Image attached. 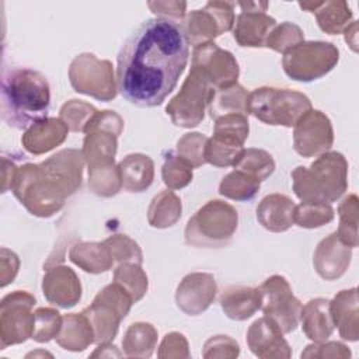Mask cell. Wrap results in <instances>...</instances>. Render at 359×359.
Segmentation results:
<instances>
[{"label":"cell","mask_w":359,"mask_h":359,"mask_svg":"<svg viewBox=\"0 0 359 359\" xmlns=\"http://www.w3.org/2000/svg\"><path fill=\"white\" fill-rule=\"evenodd\" d=\"M259 187L261 181L234 170L222 180L219 194L233 201H250L257 195Z\"/></svg>","instance_id":"d590c367"},{"label":"cell","mask_w":359,"mask_h":359,"mask_svg":"<svg viewBox=\"0 0 359 359\" xmlns=\"http://www.w3.org/2000/svg\"><path fill=\"white\" fill-rule=\"evenodd\" d=\"M114 282L121 285L132 296L133 303H137L149 287L147 275L142 269V265L133 262L119 264L114 272Z\"/></svg>","instance_id":"8d00e7d4"},{"label":"cell","mask_w":359,"mask_h":359,"mask_svg":"<svg viewBox=\"0 0 359 359\" xmlns=\"http://www.w3.org/2000/svg\"><path fill=\"white\" fill-rule=\"evenodd\" d=\"M330 311L334 327L345 341H358L359 338V310L356 287L341 290L330 300Z\"/></svg>","instance_id":"7402d4cb"},{"label":"cell","mask_w":359,"mask_h":359,"mask_svg":"<svg viewBox=\"0 0 359 359\" xmlns=\"http://www.w3.org/2000/svg\"><path fill=\"white\" fill-rule=\"evenodd\" d=\"M104 243L108 245L111 255L114 258V262L123 264V262H133L142 265L143 262V254L139 247V244L128 237L126 234H114L104 240Z\"/></svg>","instance_id":"7dc6e473"},{"label":"cell","mask_w":359,"mask_h":359,"mask_svg":"<svg viewBox=\"0 0 359 359\" xmlns=\"http://www.w3.org/2000/svg\"><path fill=\"white\" fill-rule=\"evenodd\" d=\"M351 258L352 248L344 244L337 233H331L318 243L313 255V265L323 279L335 280L346 272Z\"/></svg>","instance_id":"ffe728a7"},{"label":"cell","mask_w":359,"mask_h":359,"mask_svg":"<svg viewBox=\"0 0 359 359\" xmlns=\"http://www.w3.org/2000/svg\"><path fill=\"white\" fill-rule=\"evenodd\" d=\"M36 355H45V356H52L50 353H48V352H31V353H28L27 355V358H29V356H36Z\"/></svg>","instance_id":"680465c9"},{"label":"cell","mask_w":359,"mask_h":359,"mask_svg":"<svg viewBox=\"0 0 359 359\" xmlns=\"http://www.w3.org/2000/svg\"><path fill=\"white\" fill-rule=\"evenodd\" d=\"M243 149L244 147L237 143L212 136L210 139H208L206 143L205 158L206 163L215 167H229L234 164L236 158L238 157Z\"/></svg>","instance_id":"f6af8a7d"},{"label":"cell","mask_w":359,"mask_h":359,"mask_svg":"<svg viewBox=\"0 0 359 359\" xmlns=\"http://www.w3.org/2000/svg\"><path fill=\"white\" fill-rule=\"evenodd\" d=\"M241 13L236 17L233 36L243 48H262L271 31L276 27V20L265 11L266 1H240Z\"/></svg>","instance_id":"2e32d148"},{"label":"cell","mask_w":359,"mask_h":359,"mask_svg":"<svg viewBox=\"0 0 359 359\" xmlns=\"http://www.w3.org/2000/svg\"><path fill=\"white\" fill-rule=\"evenodd\" d=\"M339 60V50L331 42L303 41L282 57L285 73L296 81H313L330 73Z\"/></svg>","instance_id":"ba28073f"},{"label":"cell","mask_w":359,"mask_h":359,"mask_svg":"<svg viewBox=\"0 0 359 359\" xmlns=\"http://www.w3.org/2000/svg\"><path fill=\"white\" fill-rule=\"evenodd\" d=\"M45 299L62 309H70L81 299V283L76 272L66 265L48 268L42 279Z\"/></svg>","instance_id":"d6986e66"},{"label":"cell","mask_w":359,"mask_h":359,"mask_svg":"<svg viewBox=\"0 0 359 359\" xmlns=\"http://www.w3.org/2000/svg\"><path fill=\"white\" fill-rule=\"evenodd\" d=\"M215 88L208 79L195 67H191L180 91L165 107L172 123L180 128H195L203 116Z\"/></svg>","instance_id":"9c48e42d"},{"label":"cell","mask_w":359,"mask_h":359,"mask_svg":"<svg viewBox=\"0 0 359 359\" xmlns=\"http://www.w3.org/2000/svg\"><path fill=\"white\" fill-rule=\"evenodd\" d=\"M191 67L198 69L215 90L226 88L237 83L240 69L236 57L215 42L194 48Z\"/></svg>","instance_id":"5bb4252c"},{"label":"cell","mask_w":359,"mask_h":359,"mask_svg":"<svg viewBox=\"0 0 359 359\" xmlns=\"http://www.w3.org/2000/svg\"><path fill=\"white\" fill-rule=\"evenodd\" d=\"M248 114L258 121L292 128L311 109L309 97L300 91L278 87H258L248 93Z\"/></svg>","instance_id":"8992f818"},{"label":"cell","mask_w":359,"mask_h":359,"mask_svg":"<svg viewBox=\"0 0 359 359\" xmlns=\"http://www.w3.org/2000/svg\"><path fill=\"white\" fill-rule=\"evenodd\" d=\"M345 34V42L352 48V50L356 52V45H358V41H356V34H358V22L356 21H352L344 31Z\"/></svg>","instance_id":"6f0895ef"},{"label":"cell","mask_w":359,"mask_h":359,"mask_svg":"<svg viewBox=\"0 0 359 359\" xmlns=\"http://www.w3.org/2000/svg\"><path fill=\"white\" fill-rule=\"evenodd\" d=\"M69 80L74 91L104 102L112 101L118 94L112 63L93 53H80L72 60Z\"/></svg>","instance_id":"30bf717a"},{"label":"cell","mask_w":359,"mask_h":359,"mask_svg":"<svg viewBox=\"0 0 359 359\" xmlns=\"http://www.w3.org/2000/svg\"><path fill=\"white\" fill-rule=\"evenodd\" d=\"M88 187L98 196L109 198L116 195L122 188L118 165L114 163L88 168Z\"/></svg>","instance_id":"74e56055"},{"label":"cell","mask_w":359,"mask_h":359,"mask_svg":"<svg viewBox=\"0 0 359 359\" xmlns=\"http://www.w3.org/2000/svg\"><path fill=\"white\" fill-rule=\"evenodd\" d=\"M35 297L25 290H15L0 302V349L25 342L32 337Z\"/></svg>","instance_id":"7c38bea8"},{"label":"cell","mask_w":359,"mask_h":359,"mask_svg":"<svg viewBox=\"0 0 359 359\" xmlns=\"http://www.w3.org/2000/svg\"><path fill=\"white\" fill-rule=\"evenodd\" d=\"M234 170L257 178L258 181L266 180L275 171V160L262 149H243L233 164Z\"/></svg>","instance_id":"836d02e7"},{"label":"cell","mask_w":359,"mask_h":359,"mask_svg":"<svg viewBox=\"0 0 359 359\" xmlns=\"http://www.w3.org/2000/svg\"><path fill=\"white\" fill-rule=\"evenodd\" d=\"M248 93L238 83L215 90L208 104L212 119H217L229 114H243L248 116Z\"/></svg>","instance_id":"4dcf8cb0"},{"label":"cell","mask_w":359,"mask_h":359,"mask_svg":"<svg viewBox=\"0 0 359 359\" xmlns=\"http://www.w3.org/2000/svg\"><path fill=\"white\" fill-rule=\"evenodd\" d=\"M84 163L81 150L63 149L39 164H22L11 191L31 215L50 217L80 188Z\"/></svg>","instance_id":"7a4b0ae2"},{"label":"cell","mask_w":359,"mask_h":359,"mask_svg":"<svg viewBox=\"0 0 359 359\" xmlns=\"http://www.w3.org/2000/svg\"><path fill=\"white\" fill-rule=\"evenodd\" d=\"M157 344V330L150 323H133L125 332L122 348L129 358H150Z\"/></svg>","instance_id":"d6a6232c"},{"label":"cell","mask_w":359,"mask_h":359,"mask_svg":"<svg viewBox=\"0 0 359 359\" xmlns=\"http://www.w3.org/2000/svg\"><path fill=\"white\" fill-rule=\"evenodd\" d=\"M67 133L69 128L60 118H45L25 130L21 143L27 151L39 156L62 144Z\"/></svg>","instance_id":"44dd1931"},{"label":"cell","mask_w":359,"mask_h":359,"mask_svg":"<svg viewBox=\"0 0 359 359\" xmlns=\"http://www.w3.org/2000/svg\"><path fill=\"white\" fill-rule=\"evenodd\" d=\"M240 353L238 344L227 335L210 337L203 345V358H237Z\"/></svg>","instance_id":"c3c4849f"},{"label":"cell","mask_w":359,"mask_h":359,"mask_svg":"<svg viewBox=\"0 0 359 359\" xmlns=\"http://www.w3.org/2000/svg\"><path fill=\"white\" fill-rule=\"evenodd\" d=\"M116 139L118 136L108 130H91L86 133L81 151L88 168L115 163Z\"/></svg>","instance_id":"f546056e"},{"label":"cell","mask_w":359,"mask_h":359,"mask_svg":"<svg viewBox=\"0 0 359 359\" xmlns=\"http://www.w3.org/2000/svg\"><path fill=\"white\" fill-rule=\"evenodd\" d=\"M302 358H351V351L346 345L332 341V342H320L306 346L300 355Z\"/></svg>","instance_id":"816d5d0a"},{"label":"cell","mask_w":359,"mask_h":359,"mask_svg":"<svg viewBox=\"0 0 359 359\" xmlns=\"http://www.w3.org/2000/svg\"><path fill=\"white\" fill-rule=\"evenodd\" d=\"M0 286L4 287L8 283H11L14 280V278L17 276L18 268H20V259L17 257L15 252L7 250V248H1V255H0Z\"/></svg>","instance_id":"db71d44e"},{"label":"cell","mask_w":359,"mask_h":359,"mask_svg":"<svg viewBox=\"0 0 359 359\" xmlns=\"http://www.w3.org/2000/svg\"><path fill=\"white\" fill-rule=\"evenodd\" d=\"M332 125L324 112L311 108L296 122L293 149L302 157H318L327 153L332 147Z\"/></svg>","instance_id":"9a60e30c"},{"label":"cell","mask_w":359,"mask_h":359,"mask_svg":"<svg viewBox=\"0 0 359 359\" xmlns=\"http://www.w3.org/2000/svg\"><path fill=\"white\" fill-rule=\"evenodd\" d=\"M91 130H108L119 136L123 130V119L115 111H98L88 122L84 133Z\"/></svg>","instance_id":"f907efd6"},{"label":"cell","mask_w":359,"mask_h":359,"mask_svg":"<svg viewBox=\"0 0 359 359\" xmlns=\"http://www.w3.org/2000/svg\"><path fill=\"white\" fill-rule=\"evenodd\" d=\"M157 356L158 358H189L187 338L177 331L165 334V337L163 338L158 346Z\"/></svg>","instance_id":"681fc988"},{"label":"cell","mask_w":359,"mask_h":359,"mask_svg":"<svg viewBox=\"0 0 359 359\" xmlns=\"http://www.w3.org/2000/svg\"><path fill=\"white\" fill-rule=\"evenodd\" d=\"M50 88L46 77L28 67L3 70L1 119L14 129H28L46 118Z\"/></svg>","instance_id":"3957f363"},{"label":"cell","mask_w":359,"mask_h":359,"mask_svg":"<svg viewBox=\"0 0 359 359\" xmlns=\"http://www.w3.org/2000/svg\"><path fill=\"white\" fill-rule=\"evenodd\" d=\"M189 56V42L178 22L149 18L118 53L116 88L130 104L157 107L175 88Z\"/></svg>","instance_id":"6da1fadb"},{"label":"cell","mask_w":359,"mask_h":359,"mask_svg":"<svg viewBox=\"0 0 359 359\" xmlns=\"http://www.w3.org/2000/svg\"><path fill=\"white\" fill-rule=\"evenodd\" d=\"M303 41H304L303 29L290 21H285L280 25H276L271 31V34L266 38L265 46L285 55L287 50L297 46Z\"/></svg>","instance_id":"ee69618b"},{"label":"cell","mask_w":359,"mask_h":359,"mask_svg":"<svg viewBox=\"0 0 359 359\" xmlns=\"http://www.w3.org/2000/svg\"><path fill=\"white\" fill-rule=\"evenodd\" d=\"M192 170L194 167L188 161H185L177 153L170 151L165 156L161 177L168 189H181L192 181Z\"/></svg>","instance_id":"ab89813d"},{"label":"cell","mask_w":359,"mask_h":359,"mask_svg":"<svg viewBox=\"0 0 359 359\" xmlns=\"http://www.w3.org/2000/svg\"><path fill=\"white\" fill-rule=\"evenodd\" d=\"M208 139L209 137L198 132L185 133L177 142V154L182 157L185 161H188L194 168L202 167L203 164H206L205 149Z\"/></svg>","instance_id":"bcb514c9"},{"label":"cell","mask_w":359,"mask_h":359,"mask_svg":"<svg viewBox=\"0 0 359 359\" xmlns=\"http://www.w3.org/2000/svg\"><path fill=\"white\" fill-rule=\"evenodd\" d=\"M149 8L157 15V18L178 22L187 17V3L168 0V1H149Z\"/></svg>","instance_id":"f5cc1de1"},{"label":"cell","mask_w":359,"mask_h":359,"mask_svg":"<svg viewBox=\"0 0 359 359\" xmlns=\"http://www.w3.org/2000/svg\"><path fill=\"white\" fill-rule=\"evenodd\" d=\"M98 112V109L81 100H70L60 108V119L67 125L72 132H83L86 130L88 122Z\"/></svg>","instance_id":"b9f144b4"},{"label":"cell","mask_w":359,"mask_h":359,"mask_svg":"<svg viewBox=\"0 0 359 359\" xmlns=\"http://www.w3.org/2000/svg\"><path fill=\"white\" fill-rule=\"evenodd\" d=\"M250 125L247 115L243 114H229L215 119L213 136L220 137L240 146H244V142L248 137Z\"/></svg>","instance_id":"f35d334b"},{"label":"cell","mask_w":359,"mask_h":359,"mask_svg":"<svg viewBox=\"0 0 359 359\" xmlns=\"http://www.w3.org/2000/svg\"><path fill=\"white\" fill-rule=\"evenodd\" d=\"M299 7L313 13L321 31L330 35H338L352 22V11L344 0L330 1H300Z\"/></svg>","instance_id":"cb8c5ba5"},{"label":"cell","mask_w":359,"mask_h":359,"mask_svg":"<svg viewBox=\"0 0 359 359\" xmlns=\"http://www.w3.org/2000/svg\"><path fill=\"white\" fill-rule=\"evenodd\" d=\"M294 202L283 194L266 195L257 206V220L273 233L286 231L294 224Z\"/></svg>","instance_id":"603a6c76"},{"label":"cell","mask_w":359,"mask_h":359,"mask_svg":"<svg viewBox=\"0 0 359 359\" xmlns=\"http://www.w3.org/2000/svg\"><path fill=\"white\" fill-rule=\"evenodd\" d=\"M237 224L236 208L220 199H212L188 220L185 243L199 248L224 247L233 238Z\"/></svg>","instance_id":"5b68a950"},{"label":"cell","mask_w":359,"mask_h":359,"mask_svg":"<svg viewBox=\"0 0 359 359\" xmlns=\"http://www.w3.org/2000/svg\"><path fill=\"white\" fill-rule=\"evenodd\" d=\"M56 342L72 352H81L94 344V332L87 317L83 313L65 314Z\"/></svg>","instance_id":"f1b7e54d"},{"label":"cell","mask_w":359,"mask_h":359,"mask_svg":"<svg viewBox=\"0 0 359 359\" xmlns=\"http://www.w3.org/2000/svg\"><path fill=\"white\" fill-rule=\"evenodd\" d=\"M293 191L302 202H337L348 188V161L338 151L320 154L310 167L292 171Z\"/></svg>","instance_id":"277c9868"},{"label":"cell","mask_w":359,"mask_h":359,"mask_svg":"<svg viewBox=\"0 0 359 359\" xmlns=\"http://www.w3.org/2000/svg\"><path fill=\"white\" fill-rule=\"evenodd\" d=\"M1 161H3V187H1V191L6 192L8 188L13 187L15 172H17L18 167H15V164L13 161L7 160L6 157H3Z\"/></svg>","instance_id":"11a10c76"},{"label":"cell","mask_w":359,"mask_h":359,"mask_svg":"<svg viewBox=\"0 0 359 359\" xmlns=\"http://www.w3.org/2000/svg\"><path fill=\"white\" fill-rule=\"evenodd\" d=\"M216 292L217 285L212 273H188L177 286L175 303L187 316H199L213 303Z\"/></svg>","instance_id":"e0dca14e"},{"label":"cell","mask_w":359,"mask_h":359,"mask_svg":"<svg viewBox=\"0 0 359 359\" xmlns=\"http://www.w3.org/2000/svg\"><path fill=\"white\" fill-rule=\"evenodd\" d=\"M303 332L316 344L327 341L334 331V321L330 311V300L317 297L309 300L300 313Z\"/></svg>","instance_id":"484cf974"},{"label":"cell","mask_w":359,"mask_h":359,"mask_svg":"<svg viewBox=\"0 0 359 359\" xmlns=\"http://www.w3.org/2000/svg\"><path fill=\"white\" fill-rule=\"evenodd\" d=\"M334 219V209L330 203L302 202L294 208V223L304 229H317Z\"/></svg>","instance_id":"60d3db41"},{"label":"cell","mask_w":359,"mask_h":359,"mask_svg":"<svg viewBox=\"0 0 359 359\" xmlns=\"http://www.w3.org/2000/svg\"><path fill=\"white\" fill-rule=\"evenodd\" d=\"M223 313L236 321H244L261 309L259 286H229L219 297Z\"/></svg>","instance_id":"d4e9b609"},{"label":"cell","mask_w":359,"mask_h":359,"mask_svg":"<svg viewBox=\"0 0 359 359\" xmlns=\"http://www.w3.org/2000/svg\"><path fill=\"white\" fill-rule=\"evenodd\" d=\"M111 358V356H122L121 352L116 351V346L112 345L111 342H105V344H100L98 348L91 353V358Z\"/></svg>","instance_id":"9f6ffc18"},{"label":"cell","mask_w":359,"mask_h":359,"mask_svg":"<svg viewBox=\"0 0 359 359\" xmlns=\"http://www.w3.org/2000/svg\"><path fill=\"white\" fill-rule=\"evenodd\" d=\"M121 185L128 192H143L154 180V163L147 154L132 153L118 164Z\"/></svg>","instance_id":"4316f807"},{"label":"cell","mask_w":359,"mask_h":359,"mask_svg":"<svg viewBox=\"0 0 359 359\" xmlns=\"http://www.w3.org/2000/svg\"><path fill=\"white\" fill-rule=\"evenodd\" d=\"M247 344L250 351L261 359L290 358L292 351L283 332L273 320L264 316L255 320L247 331Z\"/></svg>","instance_id":"ac0fdd59"},{"label":"cell","mask_w":359,"mask_h":359,"mask_svg":"<svg viewBox=\"0 0 359 359\" xmlns=\"http://www.w3.org/2000/svg\"><path fill=\"white\" fill-rule=\"evenodd\" d=\"M181 212V199L175 195L172 189H167L161 191L151 199L147 210V220L151 227L167 229L174 226L180 220Z\"/></svg>","instance_id":"1f68e13d"},{"label":"cell","mask_w":359,"mask_h":359,"mask_svg":"<svg viewBox=\"0 0 359 359\" xmlns=\"http://www.w3.org/2000/svg\"><path fill=\"white\" fill-rule=\"evenodd\" d=\"M132 304V296L115 282L97 293L93 303L81 311L90 321L95 344L100 345L115 339L119 324L128 316Z\"/></svg>","instance_id":"52a82bcc"},{"label":"cell","mask_w":359,"mask_h":359,"mask_svg":"<svg viewBox=\"0 0 359 359\" xmlns=\"http://www.w3.org/2000/svg\"><path fill=\"white\" fill-rule=\"evenodd\" d=\"M261 310L264 316L276 323L283 334L294 331L300 323L303 304L293 294L285 276L272 275L259 286Z\"/></svg>","instance_id":"8fae6325"},{"label":"cell","mask_w":359,"mask_h":359,"mask_svg":"<svg viewBox=\"0 0 359 359\" xmlns=\"http://www.w3.org/2000/svg\"><path fill=\"white\" fill-rule=\"evenodd\" d=\"M69 259L88 273L107 272L114 265L108 245L102 243H77L69 251Z\"/></svg>","instance_id":"83f0119b"},{"label":"cell","mask_w":359,"mask_h":359,"mask_svg":"<svg viewBox=\"0 0 359 359\" xmlns=\"http://www.w3.org/2000/svg\"><path fill=\"white\" fill-rule=\"evenodd\" d=\"M236 3L233 1H208L203 8L194 10L185 17L184 31L191 45L213 42V39L234 25Z\"/></svg>","instance_id":"4fadbf2b"},{"label":"cell","mask_w":359,"mask_h":359,"mask_svg":"<svg viewBox=\"0 0 359 359\" xmlns=\"http://www.w3.org/2000/svg\"><path fill=\"white\" fill-rule=\"evenodd\" d=\"M358 212L359 201L355 194L348 195L338 206L339 226L335 231L338 238L351 248H356L359 244L358 238Z\"/></svg>","instance_id":"e575fe53"},{"label":"cell","mask_w":359,"mask_h":359,"mask_svg":"<svg viewBox=\"0 0 359 359\" xmlns=\"http://www.w3.org/2000/svg\"><path fill=\"white\" fill-rule=\"evenodd\" d=\"M34 314L35 323L31 338L39 344L49 342L50 339L56 338L63 324V317L60 313L50 307H39L34 311Z\"/></svg>","instance_id":"7bdbcfd3"}]
</instances>
